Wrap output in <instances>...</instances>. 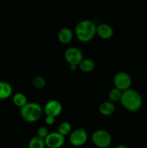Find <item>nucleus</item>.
<instances>
[{
    "mask_svg": "<svg viewBox=\"0 0 147 148\" xmlns=\"http://www.w3.org/2000/svg\"><path fill=\"white\" fill-rule=\"evenodd\" d=\"M88 134L84 128H79L72 131L69 134V143L74 147H81L86 144Z\"/></svg>",
    "mask_w": 147,
    "mask_h": 148,
    "instance_id": "nucleus-6",
    "label": "nucleus"
},
{
    "mask_svg": "<svg viewBox=\"0 0 147 148\" xmlns=\"http://www.w3.org/2000/svg\"><path fill=\"white\" fill-rule=\"evenodd\" d=\"M77 67L78 66L76 65H69V69H71V71H76Z\"/></svg>",
    "mask_w": 147,
    "mask_h": 148,
    "instance_id": "nucleus-22",
    "label": "nucleus"
},
{
    "mask_svg": "<svg viewBox=\"0 0 147 148\" xmlns=\"http://www.w3.org/2000/svg\"><path fill=\"white\" fill-rule=\"evenodd\" d=\"M113 83L115 88L122 92L131 88L132 85V79L128 73L125 72H120L115 74L113 78Z\"/></svg>",
    "mask_w": 147,
    "mask_h": 148,
    "instance_id": "nucleus-5",
    "label": "nucleus"
},
{
    "mask_svg": "<svg viewBox=\"0 0 147 148\" xmlns=\"http://www.w3.org/2000/svg\"><path fill=\"white\" fill-rule=\"evenodd\" d=\"M32 84L36 89H42L46 86V80L41 75H37L33 77V80H32Z\"/></svg>",
    "mask_w": 147,
    "mask_h": 148,
    "instance_id": "nucleus-18",
    "label": "nucleus"
},
{
    "mask_svg": "<svg viewBox=\"0 0 147 148\" xmlns=\"http://www.w3.org/2000/svg\"><path fill=\"white\" fill-rule=\"evenodd\" d=\"M97 33L102 39H109L113 36V29L110 25L102 23L97 26Z\"/></svg>",
    "mask_w": 147,
    "mask_h": 148,
    "instance_id": "nucleus-10",
    "label": "nucleus"
},
{
    "mask_svg": "<svg viewBox=\"0 0 147 148\" xmlns=\"http://www.w3.org/2000/svg\"><path fill=\"white\" fill-rule=\"evenodd\" d=\"M115 107L112 103L109 102V101H105V102L102 103L99 106V111L102 115L108 116H110L115 112Z\"/></svg>",
    "mask_w": 147,
    "mask_h": 148,
    "instance_id": "nucleus-13",
    "label": "nucleus"
},
{
    "mask_svg": "<svg viewBox=\"0 0 147 148\" xmlns=\"http://www.w3.org/2000/svg\"><path fill=\"white\" fill-rule=\"evenodd\" d=\"M92 140L98 148H108L112 143V137L106 130H97L92 133Z\"/></svg>",
    "mask_w": 147,
    "mask_h": 148,
    "instance_id": "nucleus-4",
    "label": "nucleus"
},
{
    "mask_svg": "<svg viewBox=\"0 0 147 148\" xmlns=\"http://www.w3.org/2000/svg\"><path fill=\"white\" fill-rule=\"evenodd\" d=\"M122 92L120 90H118V88H113L110 90L109 94H108V96L110 101H113V102H116L120 100L121 96H122Z\"/></svg>",
    "mask_w": 147,
    "mask_h": 148,
    "instance_id": "nucleus-19",
    "label": "nucleus"
},
{
    "mask_svg": "<svg viewBox=\"0 0 147 148\" xmlns=\"http://www.w3.org/2000/svg\"><path fill=\"white\" fill-rule=\"evenodd\" d=\"M95 64L93 60L90 59H83V60L81 62L78 67L82 72L88 73V72L93 71V69H95Z\"/></svg>",
    "mask_w": 147,
    "mask_h": 148,
    "instance_id": "nucleus-14",
    "label": "nucleus"
},
{
    "mask_svg": "<svg viewBox=\"0 0 147 148\" xmlns=\"http://www.w3.org/2000/svg\"><path fill=\"white\" fill-rule=\"evenodd\" d=\"M64 58L69 65H76L83 60V53L79 49L76 47H69L65 51Z\"/></svg>",
    "mask_w": 147,
    "mask_h": 148,
    "instance_id": "nucleus-7",
    "label": "nucleus"
},
{
    "mask_svg": "<svg viewBox=\"0 0 147 148\" xmlns=\"http://www.w3.org/2000/svg\"><path fill=\"white\" fill-rule=\"evenodd\" d=\"M43 114V109L39 103L35 102L27 103L20 108V116L24 121L28 123L37 121Z\"/></svg>",
    "mask_w": 147,
    "mask_h": 148,
    "instance_id": "nucleus-3",
    "label": "nucleus"
},
{
    "mask_svg": "<svg viewBox=\"0 0 147 148\" xmlns=\"http://www.w3.org/2000/svg\"><path fill=\"white\" fill-rule=\"evenodd\" d=\"M115 148H129L128 147L127 145H125L124 144H120V145H117Z\"/></svg>",
    "mask_w": 147,
    "mask_h": 148,
    "instance_id": "nucleus-23",
    "label": "nucleus"
},
{
    "mask_svg": "<svg viewBox=\"0 0 147 148\" xmlns=\"http://www.w3.org/2000/svg\"><path fill=\"white\" fill-rule=\"evenodd\" d=\"M46 143L45 140L40 138L38 136L33 137L28 143V148H45Z\"/></svg>",
    "mask_w": 147,
    "mask_h": 148,
    "instance_id": "nucleus-16",
    "label": "nucleus"
},
{
    "mask_svg": "<svg viewBox=\"0 0 147 148\" xmlns=\"http://www.w3.org/2000/svg\"><path fill=\"white\" fill-rule=\"evenodd\" d=\"M55 117L50 116H46V119H45V121H46V124L48 126L53 125L55 123Z\"/></svg>",
    "mask_w": 147,
    "mask_h": 148,
    "instance_id": "nucleus-21",
    "label": "nucleus"
},
{
    "mask_svg": "<svg viewBox=\"0 0 147 148\" xmlns=\"http://www.w3.org/2000/svg\"><path fill=\"white\" fill-rule=\"evenodd\" d=\"M73 31L69 27H63L58 33V39L63 44H67L71 41L73 38Z\"/></svg>",
    "mask_w": 147,
    "mask_h": 148,
    "instance_id": "nucleus-11",
    "label": "nucleus"
},
{
    "mask_svg": "<svg viewBox=\"0 0 147 148\" xmlns=\"http://www.w3.org/2000/svg\"><path fill=\"white\" fill-rule=\"evenodd\" d=\"M65 143V137L58 132L49 133L45 139L46 146L49 148H60Z\"/></svg>",
    "mask_w": 147,
    "mask_h": 148,
    "instance_id": "nucleus-8",
    "label": "nucleus"
},
{
    "mask_svg": "<svg viewBox=\"0 0 147 148\" xmlns=\"http://www.w3.org/2000/svg\"><path fill=\"white\" fill-rule=\"evenodd\" d=\"M120 101L122 106L131 112L138 111L141 109L143 105V99L141 94L132 88L122 92Z\"/></svg>",
    "mask_w": 147,
    "mask_h": 148,
    "instance_id": "nucleus-1",
    "label": "nucleus"
},
{
    "mask_svg": "<svg viewBox=\"0 0 147 148\" xmlns=\"http://www.w3.org/2000/svg\"><path fill=\"white\" fill-rule=\"evenodd\" d=\"M13 103L14 105L17 107H20V108L25 106L27 103V98L24 94L22 92H17L14 95L12 98Z\"/></svg>",
    "mask_w": 147,
    "mask_h": 148,
    "instance_id": "nucleus-15",
    "label": "nucleus"
},
{
    "mask_svg": "<svg viewBox=\"0 0 147 148\" xmlns=\"http://www.w3.org/2000/svg\"><path fill=\"white\" fill-rule=\"evenodd\" d=\"M48 134L49 132L48 128L46 127H43V126L40 127L37 131V136H38L40 138L44 139V140L46 139V137L48 135Z\"/></svg>",
    "mask_w": 147,
    "mask_h": 148,
    "instance_id": "nucleus-20",
    "label": "nucleus"
},
{
    "mask_svg": "<svg viewBox=\"0 0 147 148\" xmlns=\"http://www.w3.org/2000/svg\"><path fill=\"white\" fill-rule=\"evenodd\" d=\"M13 92L12 85L5 81H0V100H6L10 98Z\"/></svg>",
    "mask_w": 147,
    "mask_h": 148,
    "instance_id": "nucleus-12",
    "label": "nucleus"
},
{
    "mask_svg": "<svg viewBox=\"0 0 147 148\" xmlns=\"http://www.w3.org/2000/svg\"><path fill=\"white\" fill-rule=\"evenodd\" d=\"M62 107L61 103L59 101L56 100H50L48 101L44 107V111L46 116H50L56 118L59 116L62 112Z\"/></svg>",
    "mask_w": 147,
    "mask_h": 148,
    "instance_id": "nucleus-9",
    "label": "nucleus"
},
{
    "mask_svg": "<svg viewBox=\"0 0 147 148\" xmlns=\"http://www.w3.org/2000/svg\"><path fill=\"white\" fill-rule=\"evenodd\" d=\"M146 67H147V65H146Z\"/></svg>",
    "mask_w": 147,
    "mask_h": 148,
    "instance_id": "nucleus-24",
    "label": "nucleus"
},
{
    "mask_svg": "<svg viewBox=\"0 0 147 148\" xmlns=\"http://www.w3.org/2000/svg\"><path fill=\"white\" fill-rule=\"evenodd\" d=\"M96 33L97 26L92 20H82L77 23L75 27V35L78 40L82 43L91 41Z\"/></svg>",
    "mask_w": 147,
    "mask_h": 148,
    "instance_id": "nucleus-2",
    "label": "nucleus"
},
{
    "mask_svg": "<svg viewBox=\"0 0 147 148\" xmlns=\"http://www.w3.org/2000/svg\"><path fill=\"white\" fill-rule=\"evenodd\" d=\"M71 130V125L70 123L68 122V121H63L59 124V128H58V132H59L61 134L65 137V136L71 134V132H72Z\"/></svg>",
    "mask_w": 147,
    "mask_h": 148,
    "instance_id": "nucleus-17",
    "label": "nucleus"
}]
</instances>
